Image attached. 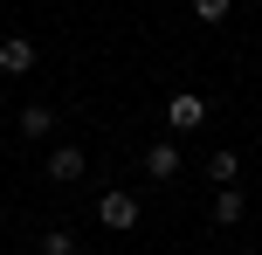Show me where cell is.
<instances>
[{"mask_svg": "<svg viewBox=\"0 0 262 255\" xmlns=\"http://www.w3.org/2000/svg\"><path fill=\"white\" fill-rule=\"evenodd\" d=\"M35 69V41L28 35H0V76H28Z\"/></svg>", "mask_w": 262, "mask_h": 255, "instance_id": "cell-4", "label": "cell"}, {"mask_svg": "<svg viewBox=\"0 0 262 255\" xmlns=\"http://www.w3.org/2000/svg\"><path fill=\"white\" fill-rule=\"evenodd\" d=\"M14 131L41 145V138H55V110H49V104H21V118H14Z\"/></svg>", "mask_w": 262, "mask_h": 255, "instance_id": "cell-7", "label": "cell"}, {"mask_svg": "<svg viewBox=\"0 0 262 255\" xmlns=\"http://www.w3.org/2000/svg\"><path fill=\"white\" fill-rule=\"evenodd\" d=\"M180 145H172V138H159V145H145V173H152L159 179V187H166V179H180Z\"/></svg>", "mask_w": 262, "mask_h": 255, "instance_id": "cell-5", "label": "cell"}, {"mask_svg": "<svg viewBox=\"0 0 262 255\" xmlns=\"http://www.w3.org/2000/svg\"><path fill=\"white\" fill-rule=\"evenodd\" d=\"M228 14H235V0H193V21H207V28H221Z\"/></svg>", "mask_w": 262, "mask_h": 255, "instance_id": "cell-9", "label": "cell"}, {"mask_svg": "<svg viewBox=\"0 0 262 255\" xmlns=\"http://www.w3.org/2000/svg\"><path fill=\"white\" fill-rule=\"evenodd\" d=\"M97 228H104V235H131V228H138V193H131V187H104V193H97Z\"/></svg>", "mask_w": 262, "mask_h": 255, "instance_id": "cell-1", "label": "cell"}, {"mask_svg": "<svg viewBox=\"0 0 262 255\" xmlns=\"http://www.w3.org/2000/svg\"><path fill=\"white\" fill-rule=\"evenodd\" d=\"M200 118H207V104H200L193 90H180V97H166V124H172V131H200Z\"/></svg>", "mask_w": 262, "mask_h": 255, "instance_id": "cell-6", "label": "cell"}, {"mask_svg": "<svg viewBox=\"0 0 262 255\" xmlns=\"http://www.w3.org/2000/svg\"><path fill=\"white\" fill-rule=\"evenodd\" d=\"M249 221V193L242 187H214V228H242Z\"/></svg>", "mask_w": 262, "mask_h": 255, "instance_id": "cell-3", "label": "cell"}, {"mask_svg": "<svg viewBox=\"0 0 262 255\" xmlns=\"http://www.w3.org/2000/svg\"><path fill=\"white\" fill-rule=\"evenodd\" d=\"M83 173H90V159H83V145H55V152H49V179H55V187H76Z\"/></svg>", "mask_w": 262, "mask_h": 255, "instance_id": "cell-2", "label": "cell"}, {"mask_svg": "<svg viewBox=\"0 0 262 255\" xmlns=\"http://www.w3.org/2000/svg\"><path fill=\"white\" fill-rule=\"evenodd\" d=\"M207 179H214V187H235V179H242V152H214V159H207Z\"/></svg>", "mask_w": 262, "mask_h": 255, "instance_id": "cell-8", "label": "cell"}, {"mask_svg": "<svg viewBox=\"0 0 262 255\" xmlns=\"http://www.w3.org/2000/svg\"><path fill=\"white\" fill-rule=\"evenodd\" d=\"M35 248H41V255H76V235H69V228H49Z\"/></svg>", "mask_w": 262, "mask_h": 255, "instance_id": "cell-10", "label": "cell"}, {"mask_svg": "<svg viewBox=\"0 0 262 255\" xmlns=\"http://www.w3.org/2000/svg\"><path fill=\"white\" fill-rule=\"evenodd\" d=\"M28 255H41V248H28Z\"/></svg>", "mask_w": 262, "mask_h": 255, "instance_id": "cell-11", "label": "cell"}]
</instances>
